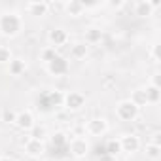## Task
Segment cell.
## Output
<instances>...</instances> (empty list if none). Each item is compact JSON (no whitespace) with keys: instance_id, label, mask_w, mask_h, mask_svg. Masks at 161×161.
Returning <instances> with one entry per match:
<instances>
[{"instance_id":"obj_1","label":"cell","mask_w":161,"mask_h":161,"mask_svg":"<svg viewBox=\"0 0 161 161\" xmlns=\"http://www.w3.org/2000/svg\"><path fill=\"white\" fill-rule=\"evenodd\" d=\"M23 31V17L17 12H6L0 15V34L14 38Z\"/></svg>"},{"instance_id":"obj_2","label":"cell","mask_w":161,"mask_h":161,"mask_svg":"<svg viewBox=\"0 0 161 161\" xmlns=\"http://www.w3.org/2000/svg\"><path fill=\"white\" fill-rule=\"evenodd\" d=\"M138 114H140V108L129 99H123L116 104V118L119 121H135Z\"/></svg>"},{"instance_id":"obj_3","label":"cell","mask_w":161,"mask_h":161,"mask_svg":"<svg viewBox=\"0 0 161 161\" xmlns=\"http://www.w3.org/2000/svg\"><path fill=\"white\" fill-rule=\"evenodd\" d=\"M63 106L68 112H80L86 106V95L82 91H66L63 97Z\"/></svg>"},{"instance_id":"obj_4","label":"cell","mask_w":161,"mask_h":161,"mask_svg":"<svg viewBox=\"0 0 161 161\" xmlns=\"http://www.w3.org/2000/svg\"><path fill=\"white\" fill-rule=\"evenodd\" d=\"M66 146H68V150H70V157H72V159H82V157H86L87 152H89V142H87V138H84V136H74V138H70Z\"/></svg>"},{"instance_id":"obj_5","label":"cell","mask_w":161,"mask_h":161,"mask_svg":"<svg viewBox=\"0 0 161 161\" xmlns=\"http://www.w3.org/2000/svg\"><path fill=\"white\" fill-rule=\"evenodd\" d=\"M108 129H110V125H108L106 118H91L86 125V131L91 136H104L108 133Z\"/></svg>"},{"instance_id":"obj_6","label":"cell","mask_w":161,"mask_h":161,"mask_svg":"<svg viewBox=\"0 0 161 161\" xmlns=\"http://www.w3.org/2000/svg\"><path fill=\"white\" fill-rule=\"evenodd\" d=\"M46 68H47V72L51 74V76H55V78H61V76H66L68 74V70H70V64H68V61L64 59V57H61V55H57L51 63H47L46 64Z\"/></svg>"},{"instance_id":"obj_7","label":"cell","mask_w":161,"mask_h":161,"mask_svg":"<svg viewBox=\"0 0 161 161\" xmlns=\"http://www.w3.org/2000/svg\"><path fill=\"white\" fill-rule=\"evenodd\" d=\"M23 150L29 157L32 159H40L46 153V142L44 140H36V138H27L23 144Z\"/></svg>"},{"instance_id":"obj_8","label":"cell","mask_w":161,"mask_h":161,"mask_svg":"<svg viewBox=\"0 0 161 161\" xmlns=\"http://www.w3.org/2000/svg\"><path fill=\"white\" fill-rule=\"evenodd\" d=\"M157 8H159V2H152V0H138V2L133 4V12L136 17H152Z\"/></svg>"},{"instance_id":"obj_9","label":"cell","mask_w":161,"mask_h":161,"mask_svg":"<svg viewBox=\"0 0 161 161\" xmlns=\"http://www.w3.org/2000/svg\"><path fill=\"white\" fill-rule=\"evenodd\" d=\"M68 40H70L68 32H66L64 29H61V27L51 29V31L47 32V42H49V46H51V47H55V49H59V47L66 46V44H68Z\"/></svg>"},{"instance_id":"obj_10","label":"cell","mask_w":161,"mask_h":161,"mask_svg":"<svg viewBox=\"0 0 161 161\" xmlns=\"http://www.w3.org/2000/svg\"><path fill=\"white\" fill-rule=\"evenodd\" d=\"M119 146H121V152H125V153H135V152L140 150L142 142H140V138H138L136 135L125 133V135L119 136Z\"/></svg>"},{"instance_id":"obj_11","label":"cell","mask_w":161,"mask_h":161,"mask_svg":"<svg viewBox=\"0 0 161 161\" xmlns=\"http://www.w3.org/2000/svg\"><path fill=\"white\" fill-rule=\"evenodd\" d=\"M17 129H21V131H31L34 125H36V119H34V114L31 112V110H21V112H17V116H15V123H14Z\"/></svg>"},{"instance_id":"obj_12","label":"cell","mask_w":161,"mask_h":161,"mask_svg":"<svg viewBox=\"0 0 161 161\" xmlns=\"http://www.w3.org/2000/svg\"><path fill=\"white\" fill-rule=\"evenodd\" d=\"M142 89V95H144V101L146 104H157L161 101V87L159 86H153V84H146Z\"/></svg>"},{"instance_id":"obj_13","label":"cell","mask_w":161,"mask_h":161,"mask_svg":"<svg viewBox=\"0 0 161 161\" xmlns=\"http://www.w3.org/2000/svg\"><path fill=\"white\" fill-rule=\"evenodd\" d=\"M86 4L80 2V0H68V2H64V12L70 15V17H80L86 14Z\"/></svg>"},{"instance_id":"obj_14","label":"cell","mask_w":161,"mask_h":161,"mask_svg":"<svg viewBox=\"0 0 161 161\" xmlns=\"http://www.w3.org/2000/svg\"><path fill=\"white\" fill-rule=\"evenodd\" d=\"M103 40V31L99 27H87L84 31V42L87 46H95V44H101Z\"/></svg>"},{"instance_id":"obj_15","label":"cell","mask_w":161,"mask_h":161,"mask_svg":"<svg viewBox=\"0 0 161 161\" xmlns=\"http://www.w3.org/2000/svg\"><path fill=\"white\" fill-rule=\"evenodd\" d=\"M87 55H89V46H87L86 42H76V44H72V47H70V57H72L74 61H84Z\"/></svg>"},{"instance_id":"obj_16","label":"cell","mask_w":161,"mask_h":161,"mask_svg":"<svg viewBox=\"0 0 161 161\" xmlns=\"http://www.w3.org/2000/svg\"><path fill=\"white\" fill-rule=\"evenodd\" d=\"M8 72H10V76L19 78V76H23L27 72V63L23 59H12L8 63Z\"/></svg>"},{"instance_id":"obj_17","label":"cell","mask_w":161,"mask_h":161,"mask_svg":"<svg viewBox=\"0 0 161 161\" xmlns=\"http://www.w3.org/2000/svg\"><path fill=\"white\" fill-rule=\"evenodd\" d=\"M25 8L31 15H47V12H49V4L42 2V0H38V2H29Z\"/></svg>"},{"instance_id":"obj_18","label":"cell","mask_w":161,"mask_h":161,"mask_svg":"<svg viewBox=\"0 0 161 161\" xmlns=\"http://www.w3.org/2000/svg\"><path fill=\"white\" fill-rule=\"evenodd\" d=\"M29 133H31V136H29V138H36V140H46V138L49 136L47 127H46V125H38V123H36Z\"/></svg>"},{"instance_id":"obj_19","label":"cell","mask_w":161,"mask_h":161,"mask_svg":"<svg viewBox=\"0 0 161 161\" xmlns=\"http://www.w3.org/2000/svg\"><path fill=\"white\" fill-rule=\"evenodd\" d=\"M55 57H57V49H55V47L46 46V47H42V49H40V61H42V63H46V64H47V63H51Z\"/></svg>"},{"instance_id":"obj_20","label":"cell","mask_w":161,"mask_h":161,"mask_svg":"<svg viewBox=\"0 0 161 161\" xmlns=\"http://www.w3.org/2000/svg\"><path fill=\"white\" fill-rule=\"evenodd\" d=\"M144 152H146V157L152 159V161H157V159L161 157V146H157V144L148 142L146 148H144Z\"/></svg>"},{"instance_id":"obj_21","label":"cell","mask_w":161,"mask_h":161,"mask_svg":"<svg viewBox=\"0 0 161 161\" xmlns=\"http://www.w3.org/2000/svg\"><path fill=\"white\" fill-rule=\"evenodd\" d=\"M68 140H70V138H68L63 131H57V133L51 136V144H53V146H57V148H59V146H66V144H68Z\"/></svg>"},{"instance_id":"obj_22","label":"cell","mask_w":161,"mask_h":161,"mask_svg":"<svg viewBox=\"0 0 161 161\" xmlns=\"http://www.w3.org/2000/svg\"><path fill=\"white\" fill-rule=\"evenodd\" d=\"M119 152H121L119 138H112V140H108V144H106V153H108V155H118Z\"/></svg>"},{"instance_id":"obj_23","label":"cell","mask_w":161,"mask_h":161,"mask_svg":"<svg viewBox=\"0 0 161 161\" xmlns=\"http://www.w3.org/2000/svg\"><path fill=\"white\" fill-rule=\"evenodd\" d=\"M12 59H14V57H12V49H10L8 46H2V44H0V64H8Z\"/></svg>"},{"instance_id":"obj_24","label":"cell","mask_w":161,"mask_h":161,"mask_svg":"<svg viewBox=\"0 0 161 161\" xmlns=\"http://www.w3.org/2000/svg\"><path fill=\"white\" fill-rule=\"evenodd\" d=\"M15 116H17V112H14L10 108H4L2 110V121L4 123H15Z\"/></svg>"},{"instance_id":"obj_25","label":"cell","mask_w":161,"mask_h":161,"mask_svg":"<svg viewBox=\"0 0 161 161\" xmlns=\"http://www.w3.org/2000/svg\"><path fill=\"white\" fill-rule=\"evenodd\" d=\"M129 101H133V103H135V104H136L138 108H140L142 104H146V101H144V95H142V89H136V91L133 93V97H131Z\"/></svg>"},{"instance_id":"obj_26","label":"cell","mask_w":161,"mask_h":161,"mask_svg":"<svg viewBox=\"0 0 161 161\" xmlns=\"http://www.w3.org/2000/svg\"><path fill=\"white\" fill-rule=\"evenodd\" d=\"M152 59H153V63H159V55H157V44L152 47Z\"/></svg>"},{"instance_id":"obj_27","label":"cell","mask_w":161,"mask_h":161,"mask_svg":"<svg viewBox=\"0 0 161 161\" xmlns=\"http://www.w3.org/2000/svg\"><path fill=\"white\" fill-rule=\"evenodd\" d=\"M159 136H161L159 133H153V135H152V144H157V146H161V142H159Z\"/></svg>"},{"instance_id":"obj_28","label":"cell","mask_w":161,"mask_h":161,"mask_svg":"<svg viewBox=\"0 0 161 161\" xmlns=\"http://www.w3.org/2000/svg\"><path fill=\"white\" fill-rule=\"evenodd\" d=\"M0 161H15V159L10 157V155H2V157H0Z\"/></svg>"},{"instance_id":"obj_29","label":"cell","mask_w":161,"mask_h":161,"mask_svg":"<svg viewBox=\"0 0 161 161\" xmlns=\"http://www.w3.org/2000/svg\"><path fill=\"white\" fill-rule=\"evenodd\" d=\"M61 161H76V159H72V157H64V159H61Z\"/></svg>"},{"instance_id":"obj_30","label":"cell","mask_w":161,"mask_h":161,"mask_svg":"<svg viewBox=\"0 0 161 161\" xmlns=\"http://www.w3.org/2000/svg\"><path fill=\"white\" fill-rule=\"evenodd\" d=\"M44 161H57V159H51V157H49V159H44Z\"/></svg>"},{"instance_id":"obj_31","label":"cell","mask_w":161,"mask_h":161,"mask_svg":"<svg viewBox=\"0 0 161 161\" xmlns=\"http://www.w3.org/2000/svg\"><path fill=\"white\" fill-rule=\"evenodd\" d=\"M0 38H2V34H0Z\"/></svg>"}]
</instances>
